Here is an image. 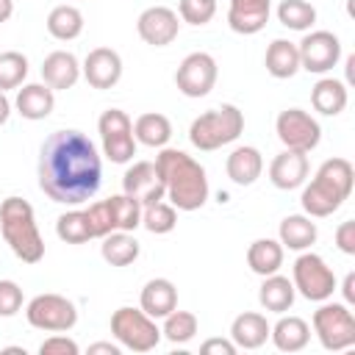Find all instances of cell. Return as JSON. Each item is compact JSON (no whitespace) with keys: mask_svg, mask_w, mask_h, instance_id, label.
<instances>
[{"mask_svg":"<svg viewBox=\"0 0 355 355\" xmlns=\"http://www.w3.org/2000/svg\"><path fill=\"white\" fill-rule=\"evenodd\" d=\"M0 233L11 252L22 263H39L44 258V239L36 227V216L28 200L6 197L0 205Z\"/></svg>","mask_w":355,"mask_h":355,"instance_id":"obj_4","label":"cell"},{"mask_svg":"<svg viewBox=\"0 0 355 355\" xmlns=\"http://www.w3.org/2000/svg\"><path fill=\"white\" fill-rule=\"evenodd\" d=\"M8 116H11V103H8L6 92H0V125H6Z\"/></svg>","mask_w":355,"mask_h":355,"instance_id":"obj_46","label":"cell"},{"mask_svg":"<svg viewBox=\"0 0 355 355\" xmlns=\"http://www.w3.org/2000/svg\"><path fill=\"white\" fill-rule=\"evenodd\" d=\"M336 247L344 255H355V222L352 219H347L336 227Z\"/></svg>","mask_w":355,"mask_h":355,"instance_id":"obj_42","label":"cell"},{"mask_svg":"<svg viewBox=\"0 0 355 355\" xmlns=\"http://www.w3.org/2000/svg\"><path fill=\"white\" fill-rule=\"evenodd\" d=\"M241 130H244V114H241L236 105L225 103V105H216V108L200 114V116L191 122V128H189V141H191L197 150L211 153V150H219V147L236 141V139L241 136Z\"/></svg>","mask_w":355,"mask_h":355,"instance_id":"obj_5","label":"cell"},{"mask_svg":"<svg viewBox=\"0 0 355 355\" xmlns=\"http://www.w3.org/2000/svg\"><path fill=\"white\" fill-rule=\"evenodd\" d=\"M269 338L280 352H300L311 341V327L300 316H280L277 324L269 330Z\"/></svg>","mask_w":355,"mask_h":355,"instance_id":"obj_26","label":"cell"},{"mask_svg":"<svg viewBox=\"0 0 355 355\" xmlns=\"http://www.w3.org/2000/svg\"><path fill=\"white\" fill-rule=\"evenodd\" d=\"M202 355H236V344L230 338H208L202 347H200Z\"/></svg>","mask_w":355,"mask_h":355,"instance_id":"obj_43","label":"cell"},{"mask_svg":"<svg viewBox=\"0 0 355 355\" xmlns=\"http://www.w3.org/2000/svg\"><path fill=\"white\" fill-rule=\"evenodd\" d=\"M25 78H28V58L17 50L0 53V92L22 86Z\"/></svg>","mask_w":355,"mask_h":355,"instance_id":"obj_37","label":"cell"},{"mask_svg":"<svg viewBox=\"0 0 355 355\" xmlns=\"http://www.w3.org/2000/svg\"><path fill=\"white\" fill-rule=\"evenodd\" d=\"M180 19L189 25H205L216 14V0H180Z\"/></svg>","mask_w":355,"mask_h":355,"instance_id":"obj_39","label":"cell"},{"mask_svg":"<svg viewBox=\"0 0 355 355\" xmlns=\"http://www.w3.org/2000/svg\"><path fill=\"white\" fill-rule=\"evenodd\" d=\"M275 130H277V139L283 141V147L286 150H297V153H311L322 139L319 122L302 108L280 111L277 122H275Z\"/></svg>","mask_w":355,"mask_h":355,"instance_id":"obj_12","label":"cell"},{"mask_svg":"<svg viewBox=\"0 0 355 355\" xmlns=\"http://www.w3.org/2000/svg\"><path fill=\"white\" fill-rule=\"evenodd\" d=\"M133 136H136V141H141L147 147H166V141L172 139V122L155 111L141 114L133 122Z\"/></svg>","mask_w":355,"mask_h":355,"instance_id":"obj_33","label":"cell"},{"mask_svg":"<svg viewBox=\"0 0 355 355\" xmlns=\"http://www.w3.org/2000/svg\"><path fill=\"white\" fill-rule=\"evenodd\" d=\"M294 294H297L294 283L288 277H283V275L275 272V275H266L263 277V283L258 288V302L266 311H272V313H286L294 305Z\"/></svg>","mask_w":355,"mask_h":355,"instance_id":"obj_28","label":"cell"},{"mask_svg":"<svg viewBox=\"0 0 355 355\" xmlns=\"http://www.w3.org/2000/svg\"><path fill=\"white\" fill-rule=\"evenodd\" d=\"M277 19L288 31H308L316 22V8L305 0H283L277 6Z\"/></svg>","mask_w":355,"mask_h":355,"instance_id":"obj_36","label":"cell"},{"mask_svg":"<svg viewBox=\"0 0 355 355\" xmlns=\"http://www.w3.org/2000/svg\"><path fill=\"white\" fill-rule=\"evenodd\" d=\"M17 111L25 116V119H44L50 116V111L55 108V92L47 86V83H25L19 92H17V100H14Z\"/></svg>","mask_w":355,"mask_h":355,"instance_id":"obj_23","label":"cell"},{"mask_svg":"<svg viewBox=\"0 0 355 355\" xmlns=\"http://www.w3.org/2000/svg\"><path fill=\"white\" fill-rule=\"evenodd\" d=\"M313 333L324 349H347L355 344V316L344 302H324L313 311Z\"/></svg>","mask_w":355,"mask_h":355,"instance_id":"obj_8","label":"cell"},{"mask_svg":"<svg viewBox=\"0 0 355 355\" xmlns=\"http://www.w3.org/2000/svg\"><path fill=\"white\" fill-rule=\"evenodd\" d=\"M111 333L119 341V347L130 352H150L161 341V330L153 316H147L141 308H116L111 316Z\"/></svg>","mask_w":355,"mask_h":355,"instance_id":"obj_7","label":"cell"},{"mask_svg":"<svg viewBox=\"0 0 355 355\" xmlns=\"http://www.w3.org/2000/svg\"><path fill=\"white\" fill-rule=\"evenodd\" d=\"M25 319L36 330L67 333L78 324V308L72 300H67L61 294H36L25 308Z\"/></svg>","mask_w":355,"mask_h":355,"instance_id":"obj_10","label":"cell"},{"mask_svg":"<svg viewBox=\"0 0 355 355\" xmlns=\"http://www.w3.org/2000/svg\"><path fill=\"white\" fill-rule=\"evenodd\" d=\"M80 69L92 89H111L122 78V58L111 47H94V50H89Z\"/></svg>","mask_w":355,"mask_h":355,"instance_id":"obj_17","label":"cell"},{"mask_svg":"<svg viewBox=\"0 0 355 355\" xmlns=\"http://www.w3.org/2000/svg\"><path fill=\"white\" fill-rule=\"evenodd\" d=\"M297 50H300V69L313 72V75L330 72L338 64V58H341V42L330 31H311V33H305L302 42L297 44Z\"/></svg>","mask_w":355,"mask_h":355,"instance_id":"obj_13","label":"cell"},{"mask_svg":"<svg viewBox=\"0 0 355 355\" xmlns=\"http://www.w3.org/2000/svg\"><path fill=\"white\" fill-rule=\"evenodd\" d=\"M341 294H344V305H352V302H355V272H349V275L344 277Z\"/></svg>","mask_w":355,"mask_h":355,"instance_id":"obj_44","label":"cell"},{"mask_svg":"<svg viewBox=\"0 0 355 355\" xmlns=\"http://www.w3.org/2000/svg\"><path fill=\"white\" fill-rule=\"evenodd\" d=\"M216 72L219 69H216L214 55H208V53H189L180 61L178 72H175V86L186 97H205L214 89V83H216Z\"/></svg>","mask_w":355,"mask_h":355,"instance_id":"obj_14","label":"cell"},{"mask_svg":"<svg viewBox=\"0 0 355 355\" xmlns=\"http://www.w3.org/2000/svg\"><path fill=\"white\" fill-rule=\"evenodd\" d=\"M14 14V0H0V25L8 22Z\"/></svg>","mask_w":355,"mask_h":355,"instance_id":"obj_47","label":"cell"},{"mask_svg":"<svg viewBox=\"0 0 355 355\" xmlns=\"http://www.w3.org/2000/svg\"><path fill=\"white\" fill-rule=\"evenodd\" d=\"M122 191L133 200H139L141 205H153L158 200L166 197V186L164 178L155 166V161H136L133 166H128V172L122 175Z\"/></svg>","mask_w":355,"mask_h":355,"instance_id":"obj_15","label":"cell"},{"mask_svg":"<svg viewBox=\"0 0 355 355\" xmlns=\"http://www.w3.org/2000/svg\"><path fill=\"white\" fill-rule=\"evenodd\" d=\"M55 233H58V239L67 241V244H83V241L92 239L89 222H86L83 211H67V214H61V216L55 219Z\"/></svg>","mask_w":355,"mask_h":355,"instance_id":"obj_38","label":"cell"},{"mask_svg":"<svg viewBox=\"0 0 355 355\" xmlns=\"http://www.w3.org/2000/svg\"><path fill=\"white\" fill-rule=\"evenodd\" d=\"M294 288L305 297V300H311V302H324V300H330L333 297V291H336V275H333V269L324 263V258L322 255H316V252H302L297 261H294Z\"/></svg>","mask_w":355,"mask_h":355,"instance_id":"obj_11","label":"cell"},{"mask_svg":"<svg viewBox=\"0 0 355 355\" xmlns=\"http://www.w3.org/2000/svg\"><path fill=\"white\" fill-rule=\"evenodd\" d=\"M39 352L42 355H78L80 347L67 336H50V338H44L39 344Z\"/></svg>","mask_w":355,"mask_h":355,"instance_id":"obj_41","label":"cell"},{"mask_svg":"<svg viewBox=\"0 0 355 355\" xmlns=\"http://www.w3.org/2000/svg\"><path fill=\"white\" fill-rule=\"evenodd\" d=\"M263 64H266V72H269L272 78H277V80L294 78L297 69H300V50H297V44L288 42V39H275V42L266 47Z\"/></svg>","mask_w":355,"mask_h":355,"instance_id":"obj_29","label":"cell"},{"mask_svg":"<svg viewBox=\"0 0 355 355\" xmlns=\"http://www.w3.org/2000/svg\"><path fill=\"white\" fill-rule=\"evenodd\" d=\"M39 189L61 205H80L100 189L97 144L80 130H55L39 150Z\"/></svg>","mask_w":355,"mask_h":355,"instance_id":"obj_1","label":"cell"},{"mask_svg":"<svg viewBox=\"0 0 355 355\" xmlns=\"http://www.w3.org/2000/svg\"><path fill=\"white\" fill-rule=\"evenodd\" d=\"M305 178H308V153L283 150L269 164V180L275 189H283V191L300 189L305 183Z\"/></svg>","mask_w":355,"mask_h":355,"instance_id":"obj_18","label":"cell"},{"mask_svg":"<svg viewBox=\"0 0 355 355\" xmlns=\"http://www.w3.org/2000/svg\"><path fill=\"white\" fill-rule=\"evenodd\" d=\"M97 352H105V355H119V344H111V341H97L89 347V355H97Z\"/></svg>","mask_w":355,"mask_h":355,"instance_id":"obj_45","label":"cell"},{"mask_svg":"<svg viewBox=\"0 0 355 355\" xmlns=\"http://www.w3.org/2000/svg\"><path fill=\"white\" fill-rule=\"evenodd\" d=\"M42 78L53 92L61 89H72L80 78V64L72 53L67 50H53L44 61H42Z\"/></svg>","mask_w":355,"mask_h":355,"instance_id":"obj_22","label":"cell"},{"mask_svg":"<svg viewBox=\"0 0 355 355\" xmlns=\"http://www.w3.org/2000/svg\"><path fill=\"white\" fill-rule=\"evenodd\" d=\"M197 327H200V322H197V316L191 311H178L175 308L172 313L164 316L161 336L166 341H172V344H186V341H191L197 336Z\"/></svg>","mask_w":355,"mask_h":355,"instance_id":"obj_34","label":"cell"},{"mask_svg":"<svg viewBox=\"0 0 355 355\" xmlns=\"http://www.w3.org/2000/svg\"><path fill=\"white\" fill-rule=\"evenodd\" d=\"M136 31L141 36V42L153 44V47H166L178 39V31H180V22H178V14L166 6H150L139 14L136 19Z\"/></svg>","mask_w":355,"mask_h":355,"instance_id":"obj_16","label":"cell"},{"mask_svg":"<svg viewBox=\"0 0 355 355\" xmlns=\"http://www.w3.org/2000/svg\"><path fill=\"white\" fill-rule=\"evenodd\" d=\"M347 100H349L347 86H344V80H338V78H322V80H316V86L311 89V105H313L319 114H324V116L341 114V111L347 108Z\"/></svg>","mask_w":355,"mask_h":355,"instance_id":"obj_27","label":"cell"},{"mask_svg":"<svg viewBox=\"0 0 355 355\" xmlns=\"http://www.w3.org/2000/svg\"><path fill=\"white\" fill-rule=\"evenodd\" d=\"M352 180H355V169L347 158H327L313 180L302 189V211L311 216V219H322V216H330L333 211H338L344 205V200L349 197L352 191Z\"/></svg>","mask_w":355,"mask_h":355,"instance_id":"obj_3","label":"cell"},{"mask_svg":"<svg viewBox=\"0 0 355 355\" xmlns=\"http://www.w3.org/2000/svg\"><path fill=\"white\" fill-rule=\"evenodd\" d=\"M269 330H272V324L266 322L263 313L244 311L230 324V341L236 344V349H258L266 344Z\"/></svg>","mask_w":355,"mask_h":355,"instance_id":"obj_21","label":"cell"},{"mask_svg":"<svg viewBox=\"0 0 355 355\" xmlns=\"http://www.w3.org/2000/svg\"><path fill=\"white\" fill-rule=\"evenodd\" d=\"M139 308L153 316V319H164L166 313H172L178 308V288L172 280L166 277H153L144 283L141 297H139Z\"/></svg>","mask_w":355,"mask_h":355,"instance_id":"obj_20","label":"cell"},{"mask_svg":"<svg viewBox=\"0 0 355 355\" xmlns=\"http://www.w3.org/2000/svg\"><path fill=\"white\" fill-rule=\"evenodd\" d=\"M225 169H227V178L236 186H252L261 178V172H263V158H261V153L255 147L244 144V147H236L227 155Z\"/></svg>","mask_w":355,"mask_h":355,"instance_id":"obj_24","label":"cell"},{"mask_svg":"<svg viewBox=\"0 0 355 355\" xmlns=\"http://www.w3.org/2000/svg\"><path fill=\"white\" fill-rule=\"evenodd\" d=\"M100 141H103V155L111 164H128L136 155V136H133V122L122 108H108L97 119Z\"/></svg>","mask_w":355,"mask_h":355,"instance_id":"obj_9","label":"cell"},{"mask_svg":"<svg viewBox=\"0 0 355 355\" xmlns=\"http://www.w3.org/2000/svg\"><path fill=\"white\" fill-rule=\"evenodd\" d=\"M269 14H272V0H230L227 25L236 33L252 36L263 31V25L269 22Z\"/></svg>","mask_w":355,"mask_h":355,"instance_id":"obj_19","label":"cell"},{"mask_svg":"<svg viewBox=\"0 0 355 355\" xmlns=\"http://www.w3.org/2000/svg\"><path fill=\"white\" fill-rule=\"evenodd\" d=\"M22 308V288L14 280H0V316H14Z\"/></svg>","mask_w":355,"mask_h":355,"instance_id":"obj_40","label":"cell"},{"mask_svg":"<svg viewBox=\"0 0 355 355\" xmlns=\"http://www.w3.org/2000/svg\"><path fill=\"white\" fill-rule=\"evenodd\" d=\"M80 31H83V14H80L75 6L61 3V6H55V8L47 14V33H50L53 39H58V42H72V39L80 36Z\"/></svg>","mask_w":355,"mask_h":355,"instance_id":"obj_32","label":"cell"},{"mask_svg":"<svg viewBox=\"0 0 355 355\" xmlns=\"http://www.w3.org/2000/svg\"><path fill=\"white\" fill-rule=\"evenodd\" d=\"M277 236H280V244H283V247L302 252V250H308V247L316 241L319 230H316V222H313L308 214H288V216L280 222Z\"/></svg>","mask_w":355,"mask_h":355,"instance_id":"obj_25","label":"cell"},{"mask_svg":"<svg viewBox=\"0 0 355 355\" xmlns=\"http://www.w3.org/2000/svg\"><path fill=\"white\" fill-rule=\"evenodd\" d=\"M83 216L89 222V233L92 239H103L114 230H136L141 225V202L122 194H111L108 200L92 202L89 208H83Z\"/></svg>","mask_w":355,"mask_h":355,"instance_id":"obj_6","label":"cell"},{"mask_svg":"<svg viewBox=\"0 0 355 355\" xmlns=\"http://www.w3.org/2000/svg\"><path fill=\"white\" fill-rule=\"evenodd\" d=\"M139 252H141V247H139V241L130 230H114V233L103 236L100 255L111 266H128L139 258Z\"/></svg>","mask_w":355,"mask_h":355,"instance_id":"obj_30","label":"cell"},{"mask_svg":"<svg viewBox=\"0 0 355 355\" xmlns=\"http://www.w3.org/2000/svg\"><path fill=\"white\" fill-rule=\"evenodd\" d=\"M247 266L261 277L275 275L283 266V244L275 239H255L247 250Z\"/></svg>","mask_w":355,"mask_h":355,"instance_id":"obj_31","label":"cell"},{"mask_svg":"<svg viewBox=\"0 0 355 355\" xmlns=\"http://www.w3.org/2000/svg\"><path fill=\"white\" fill-rule=\"evenodd\" d=\"M155 166L166 186V200L178 211H197L208 200V178L200 161L175 147H161L155 155Z\"/></svg>","mask_w":355,"mask_h":355,"instance_id":"obj_2","label":"cell"},{"mask_svg":"<svg viewBox=\"0 0 355 355\" xmlns=\"http://www.w3.org/2000/svg\"><path fill=\"white\" fill-rule=\"evenodd\" d=\"M178 225V208L172 202H153V205H141V227L161 236V233H169L172 227Z\"/></svg>","mask_w":355,"mask_h":355,"instance_id":"obj_35","label":"cell"}]
</instances>
